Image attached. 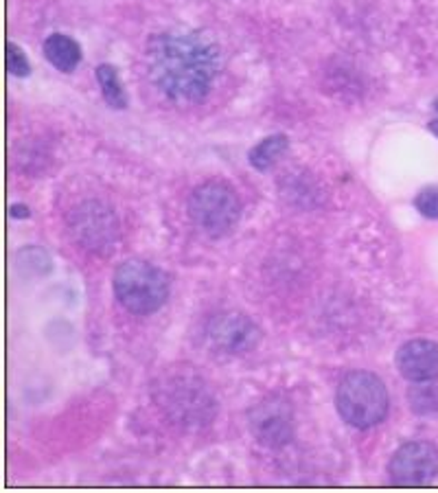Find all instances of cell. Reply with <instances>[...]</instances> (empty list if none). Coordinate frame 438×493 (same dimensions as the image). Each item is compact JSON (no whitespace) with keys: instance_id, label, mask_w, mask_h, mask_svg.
Masks as SVG:
<instances>
[{"instance_id":"cell-1","label":"cell","mask_w":438,"mask_h":493,"mask_svg":"<svg viewBox=\"0 0 438 493\" xmlns=\"http://www.w3.org/2000/svg\"><path fill=\"white\" fill-rule=\"evenodd\" d=\"M150 79L171 104L196 105L211 93L219 70L222 50L211 38L197 32H169L147 44Z\"/></svg>"},{"instance_id":"cell-2","label":"cell","mask_w":438,"mask_h":493,"mask_svg":"<svg viewBox=\"0 0 438 493\" xmlns=\"http://www.w3.org/2000/svg\"><path fill=\"white\" fill-rule=\"evenodd\" d=\"M335 408L344 424L358 430L375 428L388 415V388L375 373L351 370L338 386Z\"/></svg>"},{"instance_id":"cell-3","label":"cell","mask_w":438,"mask_h":493,"mask_svg":"<svg viewBox=\"0 0 438 493\" xmlns=\"http://www.w3.org/2000/svg\"><path fill=\"white\" fill-rule=\"evenodd\" d=\"M116 301L130 314L150 316L169 298V277L150 261L127 259L114 272Z\"/></svg>"},{"instance_id":"cell-4","label":"cell","mask_w":438,"mask_h":493,"mask_svg":"<svg viewBox=\"0 0 438 493\" xmlns=\"http://www.w3.org/2000/svg\"><path fill=\"white\" fill-rule=\"evenodd\" d=\"M188 217L204 235L213 239L226 237L239 224L242 202H239L237 191L228 182H202L188 197Z\"/></svg>"},{"instance_id":"cell-5","label":"cell","mask_w":438,"mask_h":493,"mask_svg":"<svg viewBox=\"0 0 438 493\" xmlns=\"http://www.w3.org/2000/svg\"><path fill=\"white\" fill-rule=\"evenodd\" d=\"M438 474V450L427 441H410L392 454L388 476L392 485L421 487L430 485Z\"/></svg>"},{"instance_id":"cell-6","label":"cell","mask_w":438,"mask_h":493,"mask_svg":"<svg viewBox=\"0 0 438 493\" xmlns=\"http://www.w3.org/2000/svg\"><path fill=\"white\" fill-rule=\"evenodd\" d=\"M165 393V408L176 416L180 424H204L206 410L213 408V399L196 375L185 373L169 378L162 386Z\"/></svg>"},{"instance_id":"cell-7","label":"cell","mask_w":438,"mask_h":493,"mask_svg":"<svg viewBox=\"0 0 438 493\" xmlns=\"http://www.w3.org/2000/svg\"><path fill=\"white\" fill-rule=\"evenodd\" d=\"M251 432L266 447H283L294 436V410L283 397H266L251 410Z\"/></svg>"},{"instance_id":"cell-8","label":"cell","mask_w":438,"mask_h":493,"mask_svg":"<svg viewBox=\"0 0 438 493\" xmlns=\"http://www.w3.org/2000/svg\"><path fill=\"white\" fill-rule=\"evenodd\" d=\"M208 340L217 351L228 355H243L261 342V329L246 314L224 312L208 324Z\"/></svg>"},{"instance_id":"cell-9","label":"cell","mask_w":438,"mask_h":493,"mask_svg":"<svg viewBox=\"0 0 438 493\" xmlns=\"http://www.w3.org/2000/svg\"><path fill=\"white\" fill-rule=\"evenodd\" d=\"M73 233L88 251H101L116 239L114 215L110 208L90 202L73 213Z\"/></svg>"},{"instance_id":"cell-10","label":"cell","mask_w":438,"mask_h":493,"mask_svg":"<svg viewBox=\"0 0 438 493\" xmlns=\"http://www.w3.org/2000/svg\"><path fill=\"white\" fill-rule=\"evenodd\" d=\"M395 364L407 382L438 379V344L423 338L410 340L397 351Z\"/></svg>"},{"instance_id":"cell-11","label":"cell","mask_w":438,"mask_h":493,"mask_svg":"<svg viewBox=\"0 0 438 493\" xmlns=\"http://www.w3.org/2000/svg\"><path fill=\"white\" fill-rule=\"evenodd\" d=\"M44 58L62 73H73L81 62V47L70 35L50 33L44 40Z\"/></svg>"},{"instance_id":"cell-12","label":"cell","mask_w":438,"mask_h":493,"mask_svg":"<svg viewBox=\"0 0 438 493\" xmlns=\"http://www.w3.org/2000/svg\"><path fill=\"white\" fill-rule=\"evenodd\" d=\"M289 150V139L285 134H272L266 136L261 143H257L248 154L251 167L257 171H268L283 159L285 151Z\"/></svg>"},{"instance_id":"cell-13","label":"cell","mask_w":438,"mask_h":493,"mask_svg":"<svg viewBox=\"0 0 438 493\" xmlns=\"http://www.w3.org/2000/svg\"><path fill=\"white\" fill-rule=\"evenodd\" d=\"M96 81H99L101 95H104L105 104L114 110H125L127 108V95L123 88V81L119 78V70L112 64H101L96 66Z\"/></svg>"},{"instance_id":"cell-14","label":"cell","mask_w":438,"mask_h":493,"mask_svg":"<svg viewBox=\"0 0 438 493\" xmlns=\"http://www.w3.org/2000/svg\"><path fill=\"white\" fill-rule=\"evenodd\" d=\"M407 404L416 415H434L438 413V382L427 379V382H412L407 390Z\"/></svg>"},{"instance_id":"cell-15","label":"cell","mask_w":438,"mask_h":493,"mask_svg":"<svg viewBox=\"0 0 438 493\" xmlns=\"http://www.w3.org/2000/svg\"><path fill=\"white\" fill-rule=\"evenodd\" d=\"M415 206L425 220H438V185L421 189L419 196L415 197Z\"/></svg>"},{"instance_id":"cell-16","label":"cell","mask_w":438,"mask_h":493,"mask_svg":"<svg viewBox=\"0 0 438 493\" xmlns=\"http://www.w3.org/2000/svg\"><path fill=\"white\" fill-rule=\"evenodd\" d=\"M7 70L14 78H27V75H32V64H29L27 55L14 42L7 44Z\"/></svg>"},{"instance_id":"cell-17","label":"cell","mask_w":438,"mask_h":493,"mask_svg":"<svg viewBox=\"0 0 438 493\" xmlns=\"http://www.w3.org/2000/svg\"><path fill=\"white\" fill-rule=\"evenodd\" d=\"M9 215H12L14 220H27V217H32V211L24 205H12L9 206Z\"/></svg>"},{"instance_id":"cell-18","label":"cell","mask_w":438,"mask_h":493,"mask_svg":"<svg viewBox=\"0 0 438 493\" xmlns=\"http://www.w3.org/2000/svg\"><path fill=\"white\" fill-rule=\"evenodd\" d=\"M427 130H430L432 134H434L436 139H438V119H436V121H430V125H427Z\"/></svg>"},{"instance_id":"cell-19","label":"cell","mask_w":438,"mask_h":493,"mask_svg":"<svg viewBox=\"0 0 438 493\" xmlns=\"http://www.w3.org/2000/svg\"><path fill=\"white\" fill-rule=\"evenodd\" d=\"M434 108H436V110H438V101H434Z\"/></svg>"}]
</instances>
